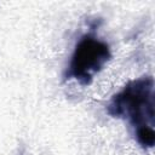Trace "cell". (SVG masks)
I'll return each mask as SVG.
<instances>
[{
	"mask_svg": "<svg viewBox=\"0 0 155 155\" xmlns=\"http://www.w3.org/2000/svg\"><path fill=\"white\" fill-rule=\"evenodd\" d=\"M109 58L110 50L107 42L93 35H85L74 50L68 76L82 85H87L93 76L103 69Z\"/></svg>",
	"mask_w": 155,
	"mask_h": 155,
	"instance_id": "obj_2",
	"label": "cell"
},
{
	"mask_svg": "<svg viewBox=\"0 0 155 155\" xmlns=\"http://www.w3.org/2000/svg\"><path fill=\"white\" fill-rule=\"evenodd\" d=\"M111 115L127 119L137 130L153 127L154 124V81L151 78L137 79L115 94L108 107Z\"/></svg>",
	"mask_w": 155,
	"mask_h": 155,
	"instance_id": "obj_1",
	"label": "cell"
}]
</instances>
